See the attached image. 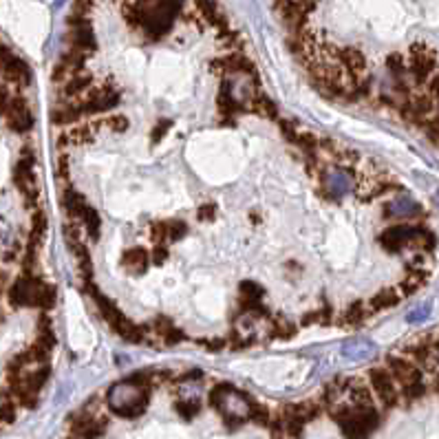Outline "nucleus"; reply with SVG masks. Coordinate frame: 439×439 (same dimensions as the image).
I'll return each instance as SVG.
<instances>
[{
  "label": "nucleus",
  "instance_id": "1",
  "mask_svg": "<svg viewBox=\"0 0 439 439\" xmlns=\"http://www.w3.org/2000/svg\"><path fill=\"white\" fill-rule=\"evenodd\" d=\"M148 402H150V386H139L130 382V379H126L122 384H115L109 393V404L113 413L126 420L139 418L148 409Z\"/></svg>",
  "mask_w": 439,
  "mask_h": 439
},
{
  "label": "nucleus",
  "instance_id": "2",
  "mask_svg": "<svg viewBox=\"0 0 439 439\" xmlns=\"http://www.w3.org/2000/svg\"><path fill=\"white\" fill-rule=\"evenodd\" d=\"M331 418L340 424V431L347 437H364L379 424V415L373 406H331Z\"/></svg>",
  "mask_w": 439,
  "mask_h": 439
},
{
  "label": "nucleus",
  "instance_id": "3",
  "mask_svg": "<svg viewBox=\"0 0 439 439\" xmlns=\"http://www.w3.org/2000/svg\"><path fill=\"white\" fill-rule=\"evenodd\" d=\"M369 382H371V388L377 393L379 402H382L386 409H393L400 402V391L395 388V377L388 369H371Z\"/></svg>",
  "mask_w": 439,
  "mask_h": 439
},
{
  "label": "nucleus",
  "instance_id": "4",
  "mask_svg": "<svg viewBox=\"0 0 439 439\" xmlns=\"http://www.w3.org/2000/svg\"><path fill=\"white\" fill-rule=\"evenodd\" d=\"M435 64H437V57H435V51L429 49L426 44H413L411 46V73L415 78V82L418 84H424V82H429L431 73L435 71Z\"/></svg>",
  "mask_w": 439,
  "mask_h": 439
},
{
  "label": "nucleus",
  "instance_id": "5",
  "mask_svg": "<svg viewBox=\"0 0 439 439\" xmlns=\"http://www.w3.org/2000/svg\"><path fill=\"white\" fill-rule=\"evenodd\" d=\"M33 165H35V157L33 152L29 148L22 150L20 155V161L16 163V170H14V181L18 186V190L22 195L27 197V206H31V201L35 204V190H33V183H35V177H33Z\"/></svg>",
  "mask_w": 439,
  "mask_h": 439
},
{
  "label": "nucleus",
  "instance_id": "6",
  "mask_svg": "<svg viewBox=\"0 0 439 439\" xmlns=\"http://www.w3.org/2000/svg\"><path fill=\"white\" fill-rule=\"evenodd\" d=\"M3 113L9 120L11 130H16V133H29V130H31L33 115L29 113V106H27L25 98L16 95V98L11 100L7 106H3Z\"/></svg>",
  "mask_w": 439,
  "mask_h": 439
},
{
  "label": "nucleus",
  "instance_id": "7",
  "mask_svg": "<svg viewBox=\"0 0 439 439\" xmlns=\"http://www.w3.org/2000/svg\"><path fill=\"white\" fill-rule=\"evenodd\" d=\"M386 366L388 371L393 373L395 382L404 388V386H411L415 382H420L422 379V371L418 369V364H415V360L411 358H404V355H391V358L386 360Z\"/></svg>",
  "mask_w": 439,
  "mask_h": 439
},
{
  "label": "nucleus",
  "instance_id": "8",
  "mask_svg": "<svg viewBox=\"0 0 439 439\" xmlns=\"http://www.w3.org/2000/svg\"><path fill=\"white\" fill-rule=\"evenodd\" d=\"M117 104H120V91L102 87V89L91 91L89 98L80 104V109L84 115H91V113H100V111H111Z\"/></svg>",
  "mask_w": 439,
  "mask_h": 439
},
{
  "label": "nucleus",
  "instance_id": "9",
  "mask_svg": "<svg viewBox=\"0 0 439 439\" xmlns=\"http://www.w3.org/2000/svg\"><path fill=\"white\" fill-rule=\"evenodd\" d=\"M418 232H420V228H413V225H393V228H388V230H384L382 234H379V243L384 245V250L395 254L406 243L415 241Z\"/></svg>",
  "mask_w": 439,
  "mask_h": 439
},
{
  "label": "nucleus",
  "instance_id": "10",
  "mask_svg": "<svg viewBox=\"0 0 439 439\" xmlns=\"http://www.w3.org/2000/svg\"><path fill=\"white\" fill-rule=\"evenodd\" d=\"M3 71H5V78L9 82H14L16 87H27L31 82L29 66L22 62L20 57L11 55L7 46H3Z\"/></svg>",
  "mask_w": 439,
  "mask_h": 439
},
{
  "label": "nucleus",
  "instance_id": "11",
  "mask_svg": "<svg viewBox=\"0 0 439 439\" xmlns=\"http://www.w3.org/2000/svg\"><path fill=\"white\" fill-rule=\"evenodd\" d=\"M338 62L340 66L347 71V73L351 75H358L364 73V69H366V57L360 49H353V46H345V49H340L338 51Z\"/></svg>",
  "mask_w": 439,
  "mask_h": 439
},
{
  "label": "nucleus",
  "instance_id": "12",
  "mask_svg": "<svg viewBox=\"0 0 439 439\" xmlns=\"http://www.w3.org/2000/svg\"><path fill=\"white\" fill-rule=\"evenodd\" d=\"M55 305V287L40 278H33V292H31V307H40V310H51Z\"/></svg>",
  "mask_w": 439,
  "mask_h": 439
},
{
  "label": "nucleus",
  "instance_id": "13",
  "mask_svg": "<svg viewBox=\"0 0 439 439\" xmlns=\"http://www.w3.org/2000/svg\"><path fill=\"white\" fill-rule=\"evenodd\" d=\"M195 9H197V14L208 22V25L219 27V29L228 27V22H225L223 11L219 9V5L215 3V0H197V3H195Z\"/></svg>",
  "mask_w": 439,
  "mask_h": 439
},
{
  "label": "nucleus",
  "instance_id": "14",
  "mask_svg": "<svg viewBox=\"0 0 439 439\" xmlns=\"http://www.w3.org/2000/svg\"><path fill=\"white\" fill-rule=\"evenodd\" d=\"M148 263H150V256L146 250H141V247H130V250H126L122 256V265L130 271V274H144Z\"/></svg>",
  "mask_w": 439,
  "mask_h": 439
},
{
  "label": "nucleus",
  "instance_id": "15",
  "mask_svg": "<svg viewBox=\"0 0 439 439\" xmlns=\"http://www.w3.org/2000/svg\"><path fill=\"white\" fill-rule=\"evenodd\" d=\"M422 208L411 197H400L384 208V217H418Z\"/></svg>",
  "mask_w": 439,
  "mask_h": 439
},
{
  "label": "nucleus",
  "instance_id": "16",
  "mask_svg": "<svg viewBox=\"0 0 439 439\" xmlns=\"http://www.w3.org/2000/svg\"><path fill=\"white\" fill-rule=\"evenodd\" d=\"M347 393L351 397V402L355 406H373V397H371V391L366 386L364 379H347Z\"/></svg>",
  "mask_w": 439,
  "mask_h": 439
},
{
  "label": "nucleus",
  "instance_id": "17",
  "mask_svg": "<svg viewBox=\"0 0 439 439\" xmlns=\"http://www.w3.org/2000/svg\"><path fill=\"white\" fill-rule=\"evenodd\" d=\"M155 334L165 342V345H177V342L183 340V334L172 325V320L165 316L155 318Z\"/></svg>",
  "mask_w": 439,
  "mask_h": 439
},
{
  "label": "nucleus",
  "instance_id": "18",
  "mask_svg": "<svg viewBox=\"0 0 439 439\" xmlns=\"http://www.w3.org/2000/svg\"><path fill=\"white\" fill-rule=\"evenodd\" d=\"M62 208L66 210V215L71 219H75V217L84 215V210L89 208V204H87L84 197L75 192V190H66L64 197H62Z\"/></svg>",
  "mask_w": 439,
  "mask_h": 439
},
{
  "label": "nucleus",
  "instance_id": "19",
  "mask_svg": "<svg viewBox=\"0 0 439 439\" xmlns=\"http://www.w3.org/2000/svg\"><path fill=\"white\" fill-rule=\"evenodd\" d=\"M91 82H93V78L89 73H84V71H78V73L69 75V82L62 89V95H64V98H73V95H80L82 91H87L91 87Z\"/></svg>",
  "mask_w": 439,
  "mask_h": 439
},
{
  "label": "nucleus",
  "instance_id": "20",
  "mask_svg": "<svg viewBox=\"0 0 439 439\" xmlns=\"http://www.w3.org/2000/svg\"><path fill=\"white\" fill-rule=\"evenodd\" d=\"M397 303H400V294L395 289H382L369 301V310H371V314H375L382 310H391V307H395Z\"/></svg>",
  "mask_w": 439,
  "mask_h": 439
},
{
  "label": "nucleus",
  "instance_id": "21",
  "mask_svg": "<svg viewBox=\"0 0 439 439\" xmlns=\"http://www.w3.org/2000/svg\"><path fill=\"white\" fill-rule=\"evenodd\" d=\"M325 186L329 190V195L340 197V195H345L347 190H349V179H347L345 172L334 170V172H327L325 174Z\"/></svg>",
  "mask_w": 439,
  "mask_h": 439
},
{
  "label": "nucleus",
  "instance_id": "22",
  "mask_svg": "<svg viewBox=\"0 0 439 439\" xmlns=\"http://www.w3.org/2000/svg\"><path fill=\"white\" fill-rule=\"evenodd\" d=\"M46 232V217L44 212H35L31 217V232H29V245L31 247H40L42 239Z\"/></svg>",
  "mask_w": 439,
  "mask_h": 439
},
{
  "label": "nucleus",
  "instance_id": "23",
  "mask_svg": "<svg viewBox=\"0 0 439 439\" xmlns=\"http://www.w3.org/2000/svg\"><path fill=\"white\" fill-rule=\"evenodd\" d=\"M369 314H371V310H366V305L362 301L353 303L345 314V325L347 327H362Z\"/></svg>",
  "mask_w": 439,
  "mask_h": 439
},
{
  "label": "nucleus",
  "instance_id": "24",
  "mask_svg": "<svg viewBox=\"0 0 439 439\" xmlns=\"http://www.w3.org/2000/svg\"><path fill=\"white\" fill-rule=\"evenodd\" d=\"M95 126L93 124H82V126H75V128H71L66 137H69V144H89V141L95 137Z\"/></svg>",
  "mask_w": 439,
  "mask_h": 439
},
{
  "label": "nucleus",
  "instance_id": "25",
  "mask_svg": "<svg viewBox=\"0 0 439 439\" xmlns=\"http://www.w3.org/2000/svg\"><path fill=\"white\" fill-rule=\"evenodd\" d=\"M82 115H84V113H82L80 106H62V109H55L53 122L60 124V126H69V124L78 122Z\"/></svg>",
  "mask_w": 439,
  "mask_h": 439
},
{
  "label": "nucleus",
  "instance_id": "26",
  "mask_svg": "<svg viewBox=\"0 0 439 439\" xmlns=\"http://www.w3.org/2000/svg\"><path fill=\"white\" fill-rule=\"evenodd\" d=\"M232 393H234V386H230V384H217L215 388L210 391L208 404H210L212 409L221 411V406L225 404V400H228V395H232Z\"/></svg>",
  "mask_w": 439,
  "mask_h": 439
},
{
  "label": "nucleus",
  "instance_id": "27",
  "mask_svg": "<svg viewBox=\"0 0 439 439\" xmlns=\"http://www.w3.org/2000/svg\"><path fill=\"white\" fill-rule=\"evenodd\" d=\"M49 373H51L49 366H42V369L33 371L31 375H25V384H27V388L31 391V393H38V391L46 384V379H49Z\"/></svg>",
  "mask_w": 439,
  "mask_h": 439
},
{
  "label": "nucleus",
  "instance_id": "28",
  "mask_svg": "<svg viewBox=\"0 0 439 439\" xmlns=\"http://www.w3.org/2000/svg\"><path fill=\"white\" fill-rule=\"evenodd\" d=\"M82 221H84V225H87V232H89V236L93 241H98L100 239V215L98 212H95L91 206L84 210V215H82Z\"/></svg>",
  "mask_w": 439,
  "mask_h": 439
},
{
  "label": "nucleus",
  "instance_id": "29",
  "mask_svg": "<svg viewBox=\"0 0 439 439\" xmlns=\"http://www.w3.org/2000/svg\"><path fill=\"white\" fill-rule=\"evenodd\" d=\"M252 106L256 109V113H258V115H265V117H269V120H276V117H278L274 102L267 100L265 95H256L254 102H252Z\"/></svg>",
  "mask_w": 439,
  "mask_h": 439
},
{
  "label": "nucleus",
  "instance_id": "30",
  "mask_svg": "<svg viewBox=\"0 0 439 439\" xmlns=\"http://www.w3.org/2000/svg\"><path fill=\"white\" fill-rule=\"evenodd\" d=\"M296 334V327L289 325L287 320H274V329H271V338H283L289 340Z\"/></svg>",
  "mask_w": 439,
  "mask_h": 439
},
{
  "label": "nucleus",
  "instance_id": "31",
  "mask_svg": "<svg viewBox=\"0 0 439 439\" xmlns=\"http://www.w3.org/2000/svg\"><path fill=\"white\" fill-rule=\"evenodd\" d=\"M263 287H258L252 280H243L241 283V298H252V301H263Z\"/></svg>",
  "mask_w": 439,
  "mask_h": 439
},
{
  "label": "nucleus",
  "instance_id": "32",
  "mask_svg": "<svg viewBox=\"0 0 439 439\" xmlns=\"http://www.w3.org/2000/svg\"><path fill=\"white\" fill-rule=\"evenodd\" d=\"M104 128H111L113 133H124V130L128 128V117H124V115L104 117Z\"/></svg>",
  "mask_w": 439,
  "mask_h": 439
},
{
  "label": "nucleus",
  "instance_id": "33",
  "mask_svg": "<svg viewBox=\"0 0 439 439\" xmlns=\"http://www.w3.org/2000/svg\"><path fill=\"white\" fill-rule=\"evenodd\" d=\"M174 409H177V413L181 415L183 420H192V418H197L199 415V402H177L174 404Z\"/></svg>",
  "mask_w": 439,
  "mask_h": 439
},
{
  "label": "nucleus",
  "instance_id": "34",
  "mask_svg": "<svg viewBox=\"0 0 439 439\" xmlns=\"http://www.w3.org/2000/svg\"><path fill=\"white\" fill-rule=\"evenodd\" d=\"M186 232H188V228L183 221H168V239L170 241H181Z\"/></svg>",
  "mask_w": 439,
  "mask_h": 439
},
{
  "label": "nucleus",
  "instance_id": "35",
  "mask_svg": "<svg viewBox=\"0 0 439 439\" xmlns=\"http://www.w3.org/2000/svg\"><path fill=\"white\" fill-rule=\"evenodd\" d=\"M386 66L393 71V75L400 78L402 73H404V55H400V53H391L386 57Z\"/></svg>",
  "mask_w": 439,
  "mask_h": 439
},
{
  "label": "nucleus",
  "instance_id": "36",
  "mask_svg": "<svg viewBox=\"0 0 439 439\" xmlns=\"http://www.w3.org/2000/svg\"><path fill=\"white\" fill-rule=\"evenodd\" d=\"M150 230H152L150 236H152V241H155V243H163L165 239H168V223H165V221L152 223Z\"/></svg>",
  "mask_w": 439,
  "mask_h": 439
},
{
  "label": "nucleus",
  "instance_id": "37",
  "mask_svg": "<svg viewBox=\"0 0 439 439\" xmlns=\"http://www.w3.org/2000/svg\"><path fill=\"white\" fill-rule=\"evenodd\" d=\"M402 391H404V397H406L409 402H413V400H418V397H422V395L426 393V386H424V382L420 379V382H415V384H411V386H404Z\"/></svg>",
  "mask_w": 439,
  "mask_h": 439
},
{
  "label": "nucleus",
  "instance_id": "38",
  "mask_svg": "<svg viewBox=\"0 0 439 439\" xmlns=\"http://www.w3.org/2000/svg\"><path fill=\"white\" fill-rule=\"evenodd\" d=\"M170 126H172V122H170V120H161V122L155 126V130H152V135H150L152 144H157V141H161V139L165 137V133H168V130H170Z\"/></svg>",
  "mask_w": 439,
  "mask_h": 439
},
{
  "label": "nucleus",
  "instance_id": "39",
  "mask_svg": "<svg viewBox=\"0 0 439 439\" xmlns=\"http://www.w3.org/2000/svg\"><path fill=\"white\" fill-rule=\"evenodd\" d=\"M91 7H93V0H75V3H73V11H71V14L87 16Z\"/></svg>",
  "mask_w": 439,
  "mask_h": 439
},
{
  "label": "nucleus",
  "instance_id": "40",
  "mask_svg": "<svg viewBox=\"0 0 439 439\" xmlns=\"http://www.w3.org/2000/svg\"><path fill=\"white\" fill-rule=\"evenodd\" d=\"M165 258H168V250H165L163 243H155V252H152V260H155L157 265L165 263Z\"/></svg>",
  "mask_w": 439,
  "mask_h": 439
},
{
  "label": "nucleus",
  "instance_id": "41",
  "mask_svg": "<svg viewBox=\"0 0 439 439\" xmlns=\"http://www.w3.org/2000/svg\"><path fill=\"white\" fill-rule=\"evenodd\" d=\"M201 345H204L206 349H210V351H219V349H223L225 345H228V340H223V338H217V340H201Z\"/></svg>",
  "mask_w": 439,
  "mask_h": 439
},
{
  "label": "nucleus",
  "instance_id": "42",
  "mask_svg": "<svg viewBox=\"0 0 439 439\" xmlns=\"http://www.w3.org/2000/svg\"><path fill=\"white\" fill-rule=\"evenodd\" d=\"M215 212H217L215 206H204V208H199V219H201V221H212V219H215Z\"/></svg>",
  "mask_w": 439,
  "mask_h": 439
},
{
  "label": "nucleus",
  "instance_id": "43",
  "mask_svg": "<svg viewBox=\"0 0 439 439\" xmlns=\"http://www.w3.org/2000/svg\"><path fill=\"white\" fill-rule=\"evenodd\" d=\"M57 172H60L62 179H69V161H66V157L60 159V168H57Z\"/></svg>",
  "mask_w": 439,
  "mask_h": 439
},
{
  "label": "nucleus",
  "instance_id": "44",
  "mask_svg": "<svg viewBox=\"0 0 439 439\" xmlns=\"http://www.w3.org/2000/svg\"><path fill=\"white\" fill-rule=\"evenodd\" d=\"M431 93L435 95V98H439V73L431 80Z\"/></svg>",
  "mask_w": 439,
  "mask_h": 439
},
{
  "label": "nucleus",
  "instance_id": "45",
  "mask_svg": "<svg viewBox=\"0 0 439 439\" xmlns=\"http://www.w3.org/2000/svg\"><path fill=\"white\" fill-rule=\"evenodd\" d=\"M435 388L439 391V375H437V379H435Z\"/></svg>",
  "mask_w": 439,
  "mask_h": 439
},
{
  "label": "nucleus",
  "instance_id": "46",
  "mask_svg": "<svg viewBox=\"0 0 439 439\" xmlns=\"http://www.w3.org/2000/svg\"><path fill=\"white\" fill-rule=\"evenodd\" d=\"M437 204H439V190H437Z\"/></svg>",
  "mask_w": 439,
  "mask_h": 439
}]
</instances>
